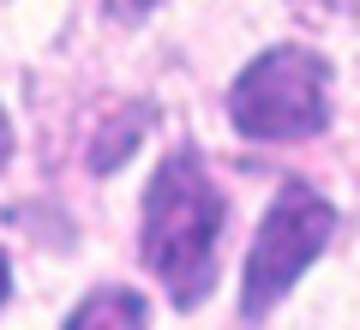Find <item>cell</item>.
I'll use <instances>...</instances> for the list:
<instances>
[{"label": "cell", "instance_id": "7", "mask_svg": "<svg viewBox=\"0 0 360 330\" xmlns=\"http://www.w3.org/2000/svg\"><path fill=\"white\" fill-rule=\"evenodd\" d=\"M6 156H13V120H6V108H0V168H6Z\"/></svg>", "mask_w": 360, "mask_h": 330}, {"label": "cell", "instance_id": "5", "mask_svg": "<svg viewBox=\"0 0 360 330\" xmlns=\"http://www.w3.org/2000/svg\"><path fill=\"white\" fill-rule=\"evenodd\" d=\"M144 127H150V115H144V108H127V115H120V132L108 127L103 139H96V151H90V168H96V174H108V168H120L132 156V144L144 139Z\"/></svg>", "mask_w": 360, "mask_h": 330}, {"label": "cell", "instance_id": "2", "mask_svg": "<svg viewBox=\"0 0 360 330\" xmlns=\"http://www.w3.org/2000/svg\"><path fill=\"white\" fill-rule=\"evenodd\" d=\"M229 120L240 139L258 144H300L319 139L330 127V66L324 54L300 49V42H276L229 90Z\"/></svg>", "mask_w": 360, "mask_h": 330}, {"label": "cell", "instance_id": "8", "mask_svg": "<svg viewBox=\"0 0 360 330\" xmlns=\"http://www.w3.org/2000/svg\"><path fill=\"white\" fill-rule=\"evenodd\" d=\"M6 294H13V265H6V253H0V306H6Z\"/></svg>", "mask_w": 360, "mask_h": 330}, {"label": "cell", "instance_id": "9", "mask_svg": "<svg viewBox=\"0 0 360 330\" xmlns=\"http://www.w3.org/2000/svg\"><path fill=\"white\" fill-rule=\"evenodd\" d=\"M307 6H319V13H342L348 0H307Z\"/></svg>", "mask_w": 360, "mask_h": 330}, {"label": "cell", "instance_id": "4", "mask_svg": "<svg viewBox=\"0 0 360 330\" xmlns=\"http://www.w3.org/2000/svg\"><path fill=\"white\" fill-rule=\"evenodd\" d=\"M144 300L132 288H103V294H90L78 312H66V324L72 330H90V324H144Z\"/></svg>", "mask_w": 360, "mask_h": 330}, {"label": "cell", "instance_id": "1", "mask_svg": "<svg viewBox=\"0 0 360 330\" xmlns=\"http://www.w3.org/2000/svg\"><path fill=\"white\" fill-rule=\"evenodd\" d=\"M217 234H222V192L210 186L205 163L193 151H174L156 163L144 186V270L168 288L180 312H193L217 282Z\"/></svg>", "mask_w": 360, "mask_h": 330}, {"label": "cell", "instance_id": "6", "mask_svg": "<svg viewBox=\"0 0 360 330\" xmlns=\"http://www.w3.org/2000/svg\"><path fill=\"white\" fill-rule=\"evenodd\" d=\"M103 6H108V18H120V25H139V18H150L156 0H103Z\"/></svg>", "mask_w": 360, "mask_h": 330}, {"label": "cell", "instance_id": "3", "mask_svg": "<svg viewBox=\"0 0 360 330\" xmlns=\"http://www.w3.org/2000/svg\"><path fill=\"white\" fill-rule=\"evenodd\" d=\"M336 234V210L324 192H312L307 180H288L276 198H270L264 222L252 234V253H246V288H240V318H264L270 306L283 300L300 277L312 270V258L330 246Z\"/></svg>", "mask_w": 360, "mask_h": 330}]
</instances>
